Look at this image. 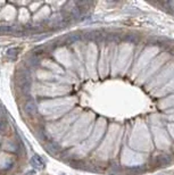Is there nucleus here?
Masks as SVG:
<instances>
[{
    "mask_svg": "<svg viewBox=\"0 0 174 175\" xmlns=\"http://www.w3.org/2000/svg\"><path fill=\"white\" fill-rule=\"evenodd\" d=\"M31 161H32V165L35 167L43 166V160H42L39 156H34V157H32V160H31Z\"/></svg>",
    "mask_w": 174,
    "mask_h": 175,
    "instance_id": "obj_1",
    "label": "nucleus"
}]
</instances>
